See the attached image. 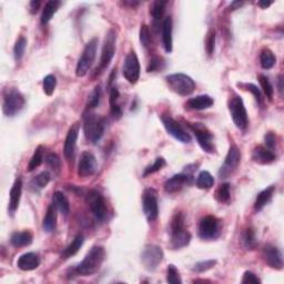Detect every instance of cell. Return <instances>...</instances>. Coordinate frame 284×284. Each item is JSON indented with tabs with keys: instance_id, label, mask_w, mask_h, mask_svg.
I'll return each mask as SVG.
<instances>
[{
	"instance_id": "1",
	"label": "cell",
	"mask_w": 284,
	"mask_h": 284,
	"mask_svg": "<svg viewBox=\"0 0 284 284\" xmlns=\"http://www.w3.org/2000/svg\"><path fill=\"white\" fill-rule=\"evenodd\" d=\"M104 256L105 252L103 247H100V245L92 247L90 251L87 253V256L84 257L81 263L76 268V272L82 277H89V275L97 273L103 263Z\"/></svg>"
},
{
	"instance_id": "2",
	"label": "cell",
	"mask_w": 284,
	"mask_h": 284,
	"mask_svg": "<svg viewBox=\"0 0 284 284\" xmlns=\"http://www.w3.org/2000/svg\"><path fill=\"white\" fill-rule=\"evenodd\" d=\"M105 130V119L98 114L88 111L83 116V131L87 140L98 143Z\"/></svg>"
},
{
	"instance_id": "3",
	"label": "cell",
	"mask_w": 284,
	"mask_h": 284,
	"mask_svg": "<svg viewBox=\"0 0 284 284\" xmlns=\"http://www.w3.org/2000/svg\"><path fill=\"white\" fill-rule=\"evenodd\" d=\"M171 247L173 249H182L191 241V234L184 228V215L182 212L176 213L171 221Z\"/></svg>"
},
{
	"instance_id": "4",
	"label": "cell",
	"mask_w": 284,
	"mask_h": 284,
	"mask_svg": "<svg viewBox=\"0 0 284 284\" xmlns=\"http://www.w3.org/2000/svg\"><path fill=\"white\" fill-rule=\"evenodd\" d=\"M165 81H167L169 88L179 96H190L196 89V82L193 81V79L184 74L169 75L165 78Z\"/></svg>"
},
{
	"instance_id": "5",
	"label": "cell",
	"mask_w": 284,
	"mask_h": 284,
	"mask_svg": "<svg viewBox=\"0 0 284 284\" xmlns=\"http://www.w3.org/2000/svg\"><path fill=\"white\" fill-rule=\"evenodd\" d=\"M229 111L231 113L232 120L235 127L240 130H245L249 125L248 112L240 96L234 95L229 100Z\"/></svg>"
},
{
	"instance_id": "6",
	"label": "cell",
	"mask_w": 284,
	"mask_h": 284,
	"mask_svg": "<svg viewBox=\"0 0 284 284\" xmlns=\"http://www.w3.org/2000/svg\"><path fill=\"white\" fill-rule=\"evenodd\" d=\"M98 38H93L88 42L84 47L81 57L78 60L77 68H76V75L78 77H84L88 74L89 69H90L93 61L96 59L97 48H98Z\"/></svg>"
},
{
	"instance_id": "7",
	"label": "cell",
	"mask_w": 284,
	"mask_h": 284,
	"mask_svg": "<svg viewBox=\"0 0 284 284\" xmlns=\"http://www.w3.org/2000/svg\"><path fill=\"white\" fill-rule=\"evenodd\" d=\"M25 104H26V99L23 93L16 89H10L7 90L3 96L2 111L7 117H14L24 109Z\"/></svg>"
},
{
	"instance_id": "8",
	"label": "cell",
	"mask_w": 284,
	"mask_h": 284,
	"mask_svg": "<svg viewBox=\"0 0 284 284\" xmlns=\"http://www.w3.org/2000/svg\"><path fill=\"white\" fill-rule=\"evenodd\" d=\"M163 251L159 245L147 244L141 252V263L149 272H154L163 260Z\"/></svg>"
},
{
	"instance_id": "9",
	"label": "cell",
	"mask_w": 284,
	"mask_h": 284,
	"mask_svg": "<svg viewBox=\"0 0 284 284\" xmlns=\"http://www.w3.org/2000/svg\"><path fill=\"white\" fill-rule=\"evenodd\" d=\"M86 201L88 206L90 207V210L97 220L103 222L107 219V203H105L103 196L99 191H97V190H90L86 196Z\"/></svg>"
},
{
	"instance_id": "10",
	"label": "cell",
	"mask_w": 284,
	"mask_h": 284,
	"mask_svg": "<svg viewBox=\"0 0 284 284\" xmlns=\"http://www.w3.org/2000/svg\"><path fill=\"white\" fill-rule=\"evenodd\" d=\"M116 41H117L116 31L110 30L104 39L103 52H101L100 63L99 67L97 68L96 70V75H100L103 71L107 69L108 66L110 65V62H111L114 56V52H116Z\"/></svg>"
},
{
	"instance_id": "11",
	"label": "cell",
	"mask_w": 284,
	"mask_h": 284,
	"mask_svg": "<svg viewBox=\"0 0 284 284\" xmlns=\"http://www.w3.org/2000/svg\"><path fill=\"white\" fill-rule=\"evenodd\" d=\"M188 127L192 130L197 138V141L201 149L207 152V154H213L215 148L213 145V135L210 132V130L202 124H190L188 122Z\"/></svg>"
},
{
	"instance_id": "12",
	"label": "cell",
	"mask_w": 284,
	"mask_h": 284,
	"mask_svg": "<svg viewBox=\"0 0 284 284\" xmlns=\"http://www.w3.org/2000/svg\"><path fill=\"white\" fill-rule=\"evenodd\" d=\"M158 194L155 189H147L142 196V207L146 218L149 222H154L158 219L159 206H158Z\"/></svg>"
},
{
	"instance_id": "13",
	"label": "cell",
	"mask_w": 284,
	"mask_h": 284,
	"mask_svg": "<svg viewBox=\"0 0 284 284\" xmlns=\"http://www.w3.org/2000/svg\"><path fill=\"white\" fill-rule=\"evenodd\" d=\"M161 121H162L167 132L172 135L175 139H177L178 141H180L182 143L191 142V135L186 132L183 129V127H182L177 120L173 119L172 117L163 114V116H161Z\"/></svg>"
},
{
	"instance_id": "14",
	"label": "cell",
	"mask_w": 284,
	"mask_h": 284,
	"mask_svg": "<svg viewBox=\"0 0 284 284\" xmlns=\"http://www.w3.org/2000/svg\"><path fill=\"white\" fill-rule=\"evenodd\" d=\"M220 233V221L213 215H207L199 223V236L202 240H213Z\"/></svg>"
},
{
	"instance_id": "15",
	"label": "cell",
	"mask_w": 284,
	"mask_h": 284,
	"mask_svg": "<svg viewBox=\"0 0 284 284\" xmlns=\"http://www.w3.org/2000/svg\"><path fill=\"white\" fill-rule=\"evenodd\" d=\"M122 74H124L127 81L131 84L138 82L140 78V63L137 57V53L134 52H130L125 59L124 68H122Z\"/></svg>"
},
{
	"instance_id": "16",
	"label": "cell",
	"mask_w": 284,
	"mask_h": 284,
	"mask_svg": "<svg viewBox=\"0 0 284 284\" xmlns=\"http://www.w3.org/2000/svg\"><path fill=\"white\" fill-rule=\"evenodd\" d=\"M241 161V151L238 147L233 145L230 147V149L228 151V155L224 160V163L220 169L219 176L222 179L230 177L233 172L235 171V169L239 167Z\"/></svg>"
},
{
	"instance_id": "17",
	"label": "cell",
	"mask_w": 284,
	"mask_h": 284,
	"mask_svg": "<svg viewBox=\"0 0 284 284\" xmlns=\"http://www.w3.org/2000/svg\"><path fill=\"white\" fill-rule=\"evenodd\" d=\"M97 159L91 152L84 151L80 155L78 163V176L81 178H88L95 175L97 171Z\"/></svg>"
},
{
	"instance_id": "18",
	"label": "cell",
	"mask_w": 284,
	"mask_h": 284,
	"mask_svg": "<svg viewBox=\"0 0 284 284\" xmlns=\"http://www.w3.org/2000/svg\"><path fill=\"white\" fill-rule=\"evenodd\" d=\"M262 257H263L265 263L268 264L270 268L275 270L283 269L282 253L275 245L272 244L264 245L263 250H262Z\"/></svg>"
},
{
	"instance_id": "19",
	"label": "cell",
	"mask_w": 284,
	"mask_h": 284,
	"mask_svg": "<svg viewBox=\"0 0 284 284\" xmlns=\"http://www.w3.org/2000/svg\"><path fill=\"white\" fill-rule=\"evenodd\" d=\"M78 132H79L78 125L71 127L70 130L68 131L65 141V147H63V155H65L68 162L71 164H73L76 155V146H77Z\"/></svg>"
},
{
	"instance_id": "20",
	"label": "cell",
	"mask_w": 284,
	"mask_h": 284,
	"mask_svg": "<svg viewBox=\"0 0 284 284\" xmlns=\"http://www.w3.org/2000/svg\"><path fill=\"white\" fill-rule=\"evenodd\" d=\"M192 176L188 175V173H179L171 177L170 179H168L164 183V190L168 193H177L183 188L185 184L191 183Z\"/></svg>"
},
{
	"instance_id": "21",
	"label": "cell",
	"mask_w": 284,
	"mask_h": 284,
	"mask_svg": "<svg viewBox=\"0 0 284 284\" xmlns=\"http://www.w3.org/2000/svg\"><path fill=\"white\" fill-rule=\"evenodd\" d=\"M40 265V258L33 252L25 253L17 261V266L21 271H32Z\"/></svg>"
},
{
	"instance_id": "22",
	"label": "cell",
	"mask_w": 284,
	"mask_h": 284,
	"mask_svg": "<svg viewBox=\"0 0 284 284\" xmlns=\"http://www.w3.org/2000/svg\"><path fill=\"white\" fill-rule=\"evenodd\" d=\"M275 159H277V155H275L272 151L269 150L268 148H265V147L258 146L254 148L252 151V160L256 163L270 164V163H272Z\"/></svg>"
},
{
	"instance_id": "23",
	"label": "cell",
	"mask_w": 284,
	"mask_h": 284,
	"mask_svg": "<svg viewBox=\"0 0 284 284\" xmlns=\"http://www.w3.org/2000/svg\"><path fill=\"white\" fill-rule=\"evenodd\" d=\"M213 103L214 100L212 97L207 95H201L189 99L184 105L185 108L189 110H206L211 108Z\"/></svg>"
},
{
	"instance_id": "24",
	"label": "cell",
	"mask_w": 284,
	"mask_h": 284,
	"mask_svg": "<svg viewBox=\"0 0 284 284\" xmlns=\"http://www.w3.org/2000/svg\"><path fill=\"white\" fill-rule=\"evenodd\" d=\"M21 193H23V180L20 178H17L15 180L14 184L11 186L10 190V198H9V212L12 214L15 213L16 210L18 209Z\"/></svg>"
},
{
	"instance_id": "25",
	"label": "cell",
	"mask_w": 284,
	"mask_h": 284,
	"mask_svg": "<svg viewBox=\"0 0 284 284\" xmlns=\"http://www.w3.org/2000/svg\"><path fill=\"white\" fill-rule=\"evenodd\" d=\"M161 30H162V44L164 47V50L168 53L172 52V18L170 16L164 18L161 25Z\"/></svg>"
},
{
	"instance_id": "26",
	"label": "cell",
	"mask_w": 284,
	"mask_h": 284,
	"mask_svg": "<svg viewBox=\"0 0 284 284\" xmlns=\"http://www.w3.org/2000/svg\"><path fill=\"white\" fill-rule=\"evenodd\" d=\"M57 227V207L54 203L50 205L48 207V210H47L46 217L44 219V222H42V229L47 233H52L56 230Z\"/></svg>"
},
{
	"instance_id": "27",
	"label": "cell",
	"mask_w": 284,
	"mask_h": 284,
	"mask_svg": "<svg viewBox=\"0 0 284 284\" xmlns=\"http://www.w3.org/2000/svg\"><path fill=\"white\" fill-rule=\"evenodd\" d=\"M33 236L32 233L29 231H23V232H15L12 233L10 238V243L14 245L15 248H23L28 247L32 243Z\"/></svg>"
},
{
	"instance_id": "28",
	"label": "cell",
	"mask_w": 284,
	"mask_h": 284,
	"mask_svg": "<svg viewBox=\"0 0 284 284\" xmlns=\"http://www.w3.org/2000/svg\"><path fill=\"white\" fill-rule=\"evenodd\" d=\"M274 190H275L274 185H270L269 188L264 189L263 191H261L260 193H258L257 196L256 202H254V210L261 211L262 209H263V207L271 201V199H272Z\"/></svg>"
},
{
	"instance_id": "29",
	"label": "cell",
	"mask_w": 284,
	"mask_h": 284,
	"mask_svg": "<svg viewBox=\"0 0 284 284\" xmlns=\"http://www.w3.org/2000/svg\"><path fill=\"white\" fill-rule=\"evenodd\" d=\"M50 179H52V177H50L49 172H41L29 182V189H30L32 192H39L41 189L46 188L47 184L50 182Z\"/></svg>"
},
{
	"instance_id": "30",
	"label": "cell",
	"mask_w": 284,
	"mask_h": 284,
	"mask_svg": "<svg viewBox=\"0 0 284 284\" xmlns=\"http://www.w3.org/2000/svg\"><path fill=\"white\" fill-rule=\"evenodd\" d=\"M60 6L61 2L58 1V0H50V1L47 2L41 14V24H48L49 21L52 20V16L56 14L59 8H60Z\"/></svg>"
},
{
	"instance_id": "31",
	"label": "cell",
	"mask_w": 284,
	"mask_h": 284,
	"mask_svg": "<svg viewBox=\"0 0 284 284\" xmlns=\"http://www.w3.org/2000/svg\"><path fill=\"white\" fill-rule=\"evenodd\" d=\"M84 242V238L82 234H78L76 238L74 239L73 242H71L68 247L63 250V252L61 253V258H68L74 257L75 254H77L79 252V250L81 249Z\"/></svg>"
},
{
	"instance_id": "32",
	"label": "cell",
	"mask_w": 284,
	"mask_h": 284,
	"mask_svg": "<svg viewBox=\"0 0 284 284\" xmlns=\"http://www.w3.org/2000/svg\"><path fill=\"white\" fill-rule=\"evenodd\" d=\"M167 3H168L167 1H162V0H158V1H155L154 3H152L150 14L152 16V18H154L155 26H159L160 21L162 20Z\"/></svg>"
},
{
	"instance_id": "33",
	"label": "cell",
	"mask_w": 284,
	"mask_h": 284,
	"mask_svg": "<svg viewBox=\"0 0 284 284\" xmlns=\"http://www.w3.org/2000/svg\"><path fill=\"white\" fill-rule=\"evenodd\" d=\"M53 203L56 205L57 209L61 212L63 215H68L70 212V205L69 200L67 197L60 191L54 192L53 194Z\"/></svg>"
},
{
	"instance_id": "34",
	"label": "cell",
	"mask_w": 284,
	"mask_h": 284,
	"mask_svg": "<svg viewBox=\"0 0 284 284\" xmlns=\"http://www.w3.org/2000/svg\"><path fill=\"white\" fill-rule=\"evenodd\" d=\"M260 63L261 67L265 70L272 69L275 63H277V58H275L274 53L270 49L264 48L260 54Z\"/></svg>"
},
{
	"instance_id": "35",
	"label": "cell",
	"mask_w": 284,
	"mask_h": 284,
	"mask_svg": "<svg viewBox=\"0 0 284 284\" xmlns=\"http://www.w3.org/2000/svg\"><path fill=\"white\" fill-rule=\"evenodd\" d=\"M215 200L220 203H229L231 199V186L229 183H222L219 185L214 194Z\"/></svg>"
},
{
	"instance_id": "36",
	"label": "cell",
	"mask_w": 284,
	"mask_h": 284,
	"mask_svg": "<svg viewBox=\"0 0 284 284\" xmlns=\"http://www.w3.org/2000/svg\"><path fill=\"white\" fill-rule=\"evenodd\" d=\"M214 184V178L212 177L210 172L207 171H202L199 175L197 179V186L199 189L202 190H207L211 189Z\"/></svg>"
},
{
	"instance_id": "37",
	"label": "cell",
	"mask_w": 284,
	"mask_h": 284,
	"mask_svg": "<svg viewBox=\"0 0 284 284\" xmlns=\"http://www.w3.org/2000/svg\"><path fill=\"white\" fill-rule=\"evenodd\" d=\"M42 160H44V147L39 146L36 149L35 154L31 156L30 161H29L28 164V171L31 172L33 170H36L38 167H40V164L42 163Z\"/></svg>"
},
{
	"instance_id": "38",
	"label": "cell",
	"mask_w": 284,
	"mask_h": 284,
	"mask_svg": "<svg viewBox=\"0 0 284 284\" xmlns=\"http://www.w3.org/2000/svg\"><path fill=\"white\" fill-rule=\"evenodd\" d=\"M101 88L100 86H96L95 89L91 91L90 95L88 97L87 101V107L88 109H95L99 105L100 99H101Z\"/></svg>"
},
{
	"instance_id": "39",
	"label": "cell",
	"mask_w": 284,
	"mask_h": 284,
	"mask_svg": "<svg viewBox=\"0 0 284 284\" xmlns=\"http://www.w3.org/2000/svg\"><path fill=\"white\" fill-rule=\"evenodd\" d=\"M258 82L261 84V88L263 89V92L266 96V98L269 100H272L274 95V89L272 87V84H271L269 78L264 75H260L258 76Z\"/></svg>"
},
{
	"instance_id": "40",
	"label": "cell",
	"mask_w": 284,
	"mask_h": 284,
	"mask_svg": "<svg viewBox=\"0 0 284 284\" xmlns=\"http://www.w3.org/2000/svg\"><path fill=\"white\" fill-rule=\"evenodd\" d=\"M27 47V39L25 37H19L17 39L15 47H14V56L16 61H20L21 58L24 57L25 50H26Z\"/></svg>"
},
{
	"instance_id": "41",
	"label": "cell",
	"mask_w": 284,
	"mask_h": 284,
	"mask_svg": "<svg viewBox=\"0 0 284 284\" xmlns=\"http://www.w3.org/2000/svg\"><path fill=\"white\" fill-rule=\"evenodd\" d=\"M243 242L245 248L249 249V250H253L256 249L257 244H258V241L256 238V232L252 228H248L247 230H245L244 234H243Z\"/></svg>"
},
{
	"instance_id": "42",
	"label": "cell",
	"mask_w": 284,
	"mask_h": 284,
	"mask_svg": "<svg viewBox=\"0 0 284 284\" xmlns=\"http://www.w3.org/2000/svg\"><path fill=\"white\" fill-rule=\"evenodd\" d=\"M57 86V79L53 75H48L42 81V88L47 96H52Z\"/></svg>"
},
{
	"instance_id": "43",
	"label": "cell",
	"mask_w": 284,
	"mask_h": 284,
	"mask_svg": "<svg viewBox=\"0 0 284 284\" xmlns=\"http://www.w3.org/2000/svg\"><path fill=\"white\" fill-rule=\"evenodd\" d=\"M46 163L48 167L53 170L56 173L60 172L61 169V161L60 158L56 154H49L46 156Z\"/></svg>"
},
{
	"instance_id": "44",
	"label": "cell",
	"mask_w": 284,
	"mask_h": 284,
	"mask_svg": "<svg viewBox=\"0 0 284 284\" xmlns=\"http://www.w3.org/2000/svg\"><path fill=\"white\" fill-rule=\"evenodd\" d=\"M167 282L171 284H181L182 280L178 269L173 264H170L167 269Z\"/></svg>"
},
{
	"instance_id": "45",
	"label": "cell",
	"mask_w": 284,
	"mask_h": 284,
	"mask_svg": "<svg viewBox=\"0 0 284 284\" xmlns=\"http://www.w3.org/2000/svg\"><path fill=\"white\" fill-rule=\"evenodd\" d=\"M165 160L163 158H156L155 161L154 162V164L152 165H149V167H147L145 169V172H143V177H148V176H150L152 175V173H155V172H158L160 171L161 169H162L163 167H165Z\"/></svg>"
},
{
	"instance_id": "46",
	"label": "cell",
	"mask_w": 284,
	"mask_h": 284,
	"mask_svg": "<svg viewBox=\"0 0 284 284\" xmlns=\"http://www.w3.org/2000/svg\"><path fill=\"white\" fill-rule=\"evenodd\" d=\"M140 42H141L142 46L145 48H149L151 46V33H150V29L147 25H142L141 28H140Z\"/></svg>"
},
{
	"instance_id": "47",
	"label": "cell",
	"mask_w": 284,
	"mask_h": 284,
	"mask_svg": "<svg viewBox=\"0 0 284 284\" xmlns=\"http://www.w3.org/2000/svg\"><path fill=\"white\" fill-rule=\"evenodd\" d=\"M215 264H217V261L215 260L201 261V262H198V263L194 264L192 270L197 273H203V272H207V271H209L212 268H214Z\"/></svg>"
},
{
	"instance_id": "48",
	"label": "cell",
	"mask_w": 284,
	"mask_h": 284,
	"mask_svg": "<svg viewBox=\"0 0 284 284\" xmlns=\"http://www.w3.org/2000/svg\"><path fill=\"white\" fill-rule=\"evenodd\" d=\"M215 49V31L211 29L206 38V52L209 56H212Z\"/></svg>"
},
{
	"instance_id": "49",
	"label": "cell",
	"mask_w": 284,
	"mask_h": 284,
	"mask_svg": "<svg viewBox=\"0 0 284 284\" xmlns=\"http://www.w3.org/2000/svg\"><path fill=\"white\" fill-rule=\"evenodd\" d=\"M163 66H164V62H163L162 58L154 57L150 60L149 65H148L147 71L148 73H155V71H159V70L162 69Z\"/></svg>"
},
{
	"instance_id": "50",
	"label": "cell",
	"mask_w": 284,
	"mask_h": 284,
	"mask_svg": "<svg viewBox=\"0 0 284 284\" xmlns=\"http://www.w3.org/2000/svg\"><path fill=\"white\" fill-rule=\"evenodd\" d=\"M239 86L245 88V90H248V91L251 92L252 95L254 96V98H256V100L258 101V103L262 104V103H263V98H262V93H261L260 90H258V88L257 86H254V84H252V83L239 84Z\"/></svg>"
},
{
	"instance_id": "51",
	"label": "cell",
	"mask_w": 284,
	"mask_h": 284,
	"mask_svg": "<svg viewBox=\"0 0 284 284\" xmlns=\"http://www.w3.org/2000/svg\"><path fill=\"white\" fill-rule=\"evenodd\" d=\"M242 283L245 284V283H254V284H260L261 283V280L258 279L256 274H254L253 272H251V271H247L243 274V279H242Z\"/></svg>"
},
{
	"instance_id": "52",
	"label": "cell",
	"mask_w": 284,
	"mask_h": 284,
	"mask_svg": "<svg viewBox=\"0 0 284 284\" xmlns=\"http://www.w3.org/2000/svg\"><path fill=\"white\" fill-rule=\"evenodd\" d=\"M264 141H265L266 148H268V149L271 150V151L274 149L275 145H277V140H275V135L272 132H269V133L265 134Z\"/></svg>"
},
{
	"instance_id": "53",
	"label": "cell",
	"mask_w": 284,
	"mask_h": 284,
	"mask_svg": "<svg viewBox=\"0 0 284 284\" xmlns=\"http://www.w3.org/2000/svg\"><path fill=\"white\" fill-rule=\"evenodd\" d=\"M40 5H41L40 1H31L30 2V12L31 14H36L38 9H39Z\"/></svg>"
},
{
	"instance_id": "54",
	"label": "cell",
	"mask_w": 284,
	"mask_h": 284,
	"mask_svg": "<svg viewBox=\"0 0 284 284\" xmlns=\"http://www.w3.org/2000/svg\"><path fill=\"white\" fill-rule=\"evenodd\" d=\"M284 77L283 75H280L279 76V79H278V87H279V91H280V95L283 96V81H284Z\"/></svg>"
},
{
	"instance_id": "55",
	"label": "cell",
	"mask_w": 284,
	"mask_h": 284,
	"mask_svg": "<svg viewBox=\"0 0 284 284\" xmlns=\"http://www.w3.org/2000/svg\"><path fill=\"white\" fill-rule=\"evenodd\" d=\"M243 5V2H240V1H233L231 5H230V8L232 10H234V9H238L239 7H241Z\"/></svg>"
},
{
	"instance_id": "56",
	"label": "cell",
	"mask_w": 284,
	"mask_h": 284,
	"mask_svg": "<svg viewBox=\"0 0 284 284\" xmlns=\"http://www.w3.org/2000/svg\"><path fill=\"white\" fill-rule=\"evenodd\" d=\"M271 5H272V2H265V1H260L258 2V6L260 7H262V8H268V7H270Z\"/></svg>"
}]
</instances>
